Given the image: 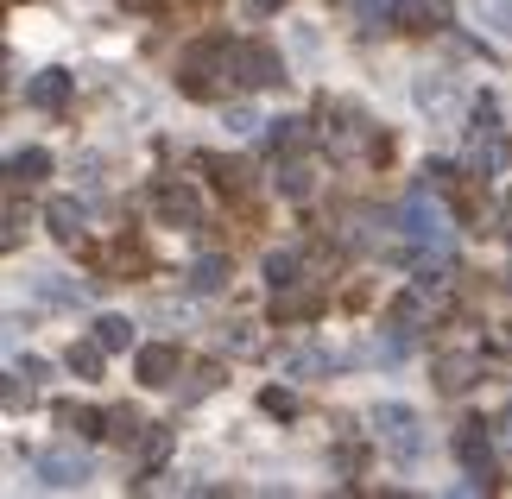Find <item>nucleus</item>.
Masks as SVG:
<instances>
[{"label": "nucleus", "mask_w": 512, "mask_h": 499, "mask_svg": "<svg viewBox=\"0 0 512 499\" xmlns=\"http://www.w3.org/2000/svg\"><path fill=\"white\" fill-rule=\"evenodd\" d=\"M456 462L468 474L462 493H487V487H494V436H487L481 417H468V424L456 430Z\"/></svg>", "instance_id": "nucleus-1"}, {"label": "nucleus", "mask_w": 512, "mask_h": 499, "mask_svg": "<svg viewBox=\"0 0 512 499\" xmlns=\"http://www.w3.org/2000/svg\"><path fill=\"white\" fill-rule=\"evenodd\" d=\"M215 70L234 76V45H196V51H184V64H177V89L196 95V102H209V95H215Z\"/></svg>", "instance_id": "nucleus-2"}, {"label": "nucleus", "mask_w": 512, "mask_h": 499, "mask_svg": "<svg viewBox=\"0 0 512 499\" xmlns=\"http://www.w3.org/2000/svg\"><path fill=\"white\" fill-rule=\"evenodd\" d=\"M234 83H247V89H279V83H285V64H279V51H272V45H260V38L234 45Z\"/></svg>", "instance_id": "nucleus-3"}, {"label": "nucleus", "mask_w": 512, "mask_h": 499, "mask_svg": "<svg viewBox=\"0 0 512 499\" xmlns=\"http://www.w3.org/2000/svg\"><path fill=\"white\" fill-rule=\"evenodd\" d=\"M373 424H380V443L399 455V462H418L424 443H418V411H411V405H380Z\"/></svg>", "instance_id": "nucleus-4"}, {"label": "nucleus", "mask_w": 512, "mask_h": 499, "mask_svg": "<svg viewBox=\"0 0 512 499\" xmlns=\"http://www.w3.org/2000/svg\"><path fill=\"white\" fill-rule=\"evenodd\" d=\"M430 316H437V291L430 285H418V278H411V285L392 297V310H386V323H392V335H411V329H424Z\"/></svg>", "instance_id": "nucleus-5"}, {"label": "nucleus", "mask_w": 512, "mask_h": 499, "mask_svg": "<svg viewBox=\"0 0 512 499\" xmlns=\"http://www.w3.org/2000/svg\"><path fill=\"white\" fill-rule=\"evenodd\" d=\"M177 367H184V354H177V342H146L140 354H133V379L140 386H177Z\"/></svg>", "instance_id": "nucleus-6"}, {"label": "nucleus", "mask_w": 512, "mask_h": 499, "mask_svg": "<svg viewBox=\"0 0 512 499\" xmlns=\"http://www.w3.org/2000/svg\"><path fill=\"white\" fill-rule=\"evenodd\" d=\"M386 19L399 32H449V0H386Z\"/></svg>", "instance_id": "nucleus-7"}, {"label": "nucleus", "mask_w": 512, "mask_h": 499, "mask_svg": "<svg viewBox=\"0 0 512 499\" xmlns=\"http://www.w3.org/2000/svg\"><path fill=\"white\" fill-rule=\"evenodd\" d=\"M38 481L57 487V493H64V487H83L89 481V462L76 449H51V455H38Z\"/></svg>", "instance_id": "nucleus-8"}, {"label": "nucleus", "mask_w": 512, "mask_h": 499, "mask_svg": "<svg viewBox=\"0 0 512 499\" xmlns=\"http://www.w3.org/2000/svg\"><path fill=\"white\" fill-rule=\"evenodd\" d=\"M424 196H430V190H418V196L399 209V228L411 234V241H430V247H437V241H443V209L424 203Z\"/></svg>", "instance_id": "nucleus-9"}, {"label": "nucleus", "mask_w": 512, "mask_h": 499, "mask_svg": "<svg viewBox=\"0 0 512 499\" xmlns=\"http://www.w3.org/2000/svg\"><path fill=\"white\" fill-rule=\"evenodd\" d=\"M83 222H89V215H83V203H76V196H51V203H45V228H51L64 247H83Z\"/></svg>", "instance_id": "nucleus-10"}, {"label": "nucleus", "mask_w": 512, "mask_h": 499, "mask_svg": "<svg viewBox=\"0 0 512 499\" xmlns=\"http://www.w3.org/2000/svg\"><path fill=\"white\" fill-rule=\"evenodd\" d=\"M70 89H76V76H70V70H38L32 83H26V102H32V108H45V114H57V108L70 102Z\"/></svg>", "instance_id": "nucleus-11"}, {"label": "nucleus", "mask_w": 512, "mask_h": 499, "mask_svg": "<svg viewBox=\"0 0 512 499\" xmlns=\"http://www.w3.org/2000/svg\"><path fill=\"white\" fill-rule=\"evenodd\" d=\"M317 310H323V297L304 291V278L285 285V291H272V323H298V316H317Z\"/></svg>", "instance_id": "nucleus-12"}, {"label": "nucleus", "mask_w": 512, "mask_h": 499, "mask_svg": "<svg viewBox=\"0 0 512 499\" xmlns=\"http://www.w3.org/2000/svg\"><path fill=\"white\" fill-rule=\"evenodd\" d=\"M57 424H64L70 436H89V443H95V436H108V411H95V405H70V398H64V405H57Z\"/></svg>", "instance_id": "nucleus-13"}, {"label": "nucleus", "mask_w": 512, "mask_h": 499, "mask_svg": "<svg viewBox=\"0 0 512 499\" xmlns=\"http://www.w3.org/2000/svg\"><path fill=\"white\" fill-rule=\"evenodd\" d=\"M171 443H177V430H171V424H146V430H140V468H146V474H159V468L171 462Z\"/></svg>", "instance_id": "nucleus-14"}, {"label": "nucleus", "mask_w": 512, "mask_h": 499, "mask_svg": "<svg viewBox=\"0 0 512 499\" xmlns=\"http://www.w3.org/2000/svg\"><path fill=\"white\" fill-rule=\"evenodd\" d=\"M475 373H481L475 354H437V379H443V392H468V386H475Z\"/></svg>", "instance_id": "nucleus-15"}, {"label": "nucleus", "mask_w": 512, "mask_h": 499, "mask_svg": "<svg viewBox=\"0 0 512 499\" xmlns=\"http://www.w3.org/2000/svg\"><path fill=\"white\" fill-rule=\"evenodd\" d=\"M222 285H228V253H203V259L190 266V291L209 297V291H222Z\"/></svg>", "instance_id": "nucleus-16"}, {"label": "nucleus", "mask_w": 512, "mask_h": 499, "mask_svg": "<svg viewBox=\"0 0 512 499\" xmlns=\"http://www.w3.org/2000/svg\"><path fill=\"white\" fill-rule=\"evenodd\" d=\"M45 171H51V152L45 146H26V152L7 158V177H13V184H38Z\"/></svg>", "instance_id": "nucleus-17"}, {"label": "nucleus", "mask_w": 512, "mask_h": 499, "mask_svg": "<svg viewBox=\"0 0 512 499\" xmlns=\"http://www.w3.org/2000/svg\"><path fill=\"white\" fill-rule=\"evenodd\" d=\"M159 215H165V222H184V228H190V222H196V196H190L184 184H165V190H159Z\"/></svg>", "instance_id": "nucleus-18"}, {"label": "nucleus", "mask_w": 512, "mask_h": 499, "mask_svg": "<svg viewBox=\"0 0 512 499\" xmlns=\"http://www.w3.org/2000/svg\"><path fill=\"white\" fill-rule=\"evenodd\" d=\"M266 146H272V158H279V152H298V146H304V121H298V114L266 121Z\"/></svg>", "instance_id": "nucleus-19"}, {"label": "nucleus", "mask_w": 512, "mask_h": 499, "mask_svg": "<svg viewBox=\"0 0 512 499\" xmlns=\"http://www.w3.org/2000/svg\"><path fill=\"white\" fill-rule=\"evenodd\" d=\"M203 171L215 177V190H222V196H241L247 190V171L234 165V158H203Z\"/></svg>", "instance_id": "nucleus-20"}, {"label": "nucleus", "mask_w": 512, "mask_h": 499, "mask_svg": "<svg viewBox=\"0 0 512 499\" xmlns=\"http://www.w3.org/2000/svg\"><path fill=\"white\" fill-rule=\"evenodd\" d=\"M310 177H317V171H310L304 158H285V165H279V177H272V184H279V196H310Z\"/></svg>", "instance_id": "nucleus-21"}, {"label": "nucleus", "mask_w": 512, "mask_h": 499, "mask_svg": "<svg viewBox=\"0 0 512 499\" xmlns=\"http://www.w3.org/2000/svg\"><path fill=\"white\" fill-rule=\"evenodd\" d=\"M102 361H108L102 342H70V373L76 379H95V373H102Z\"/></svg>", "instance_id": "nucleus-22"}, {"label": "nucleus", "mask_w": 512, "mask_h": 499, "mask_svg": "<svg viewBox=\"0 0 512 499\" xmlns=\"http://www.w3.org/2000/svg\"><path fill=\"white\" fill-rule=\"evenodd\" d=\"M424 190H437V196H456V190H462V171L449 165V158H430V165H424Z\"/></svg>", "instance_id": "nucleus-23"}, {"label": "nucleus", "mask_w": 512, "mask_h": 499, "mask_svg": "<svg viewBox=\"0 0 512 499\" xmlns=\"http://www.w3.org/2000/svg\"><path fill=\"white\" fill-rule=\"evenodd\" d=\"M95 342H102L108 354H121V348H133V323L127 316H102V323H95Z\"/></svg>", "instance_id": "nucleus-24"}, {"label": "nucleus", "mask_w": 512, "mask_h": 499, "mask_svg": "<svg viewBox=\"0 0 512 499\" xmlns=\"http://www.w3.org/2000/svg\"><path fill=\"white\" fill-rule=\"evenodd\" d=\"M266 285H272V291L298 285V253H266Z\"/></svg>", "instance_id": "nucleus-25"}, {"label": "nucleus", "mask_w": 512, "mask_h": 499, "mask_svg": "<svg viewBox=\"0 0 512 499\" xmlns=\"http://www.w3.org/2000/svg\"><path fill=\"white\" fill-rule=\"evenodd\" d=\"M260 411H266V417H298V392L266 386V392H260Z\"/></svg>", "instance_id": "nucleus-26"}, {"label": "nucleus", "mask_w": 512, "mask_h": 499, "mask_svg": "<svg viewBox=\"0 0 512 499\" xmlns=\"http://www.w3.org/2000/svg\"><path fill=\"white\" fill-rule=\"evenodd\" d=\"M140 411H108V436H114V443H140Z\"/></svg>", "instance_id": "nucleus-27"}, {"label": "nucleus", "mask_w": 512, "mask_h": 499, "mask_svg": "<svg viewBox=\"0 0 512 499\" xmlns=\"http://www.w3.org/2000/svg\"><path fill=\"white\" fill-rule=\"evenodd\" d=\"M0 398H7V411L32 405V379H26V373H7V386H0Z\"/></svg>", "instance_id": "nucleus-28"}, {"label": "nucleus", "mask_w": 512, "mask_h": 499, "mask_svg": "<svg viewBox=\"0 0 512 499\" xmlns=\"http://www.w3.org/2000/svg\"><path fill=\"white\" fill-rule=\"evenodd\" d=\"M228 127H234V133H253V127H266V121H260L253 108H228Z\"/></svg>", "instance_id": "nucleus-29"}, {"label": "nucleus", "mask_w": 512, "mask_h": 499, "mask_svg": "<svg viewBox=\"0 0 512 499\" xmlns=\"http://www.w3.org/2000/svg\"><path fill=\"white\" fill-rule=\"evenodd\" d=\"M215 379H222V373H215V367H203V373H196V379H190V398H203V392L215 386Z\"/></svg>", "instance_id": "nucleus-30"}, {"label": "nucleus", "mask_w": 512, "mask_h": 499, "mask_svg": "<svg viewBox=\"0 0 512 499\" xmlns=\"http://www.w3.org/2000/svg\"><path fill=\"white\" fill-rule=\"evenodd\" d=\"M13 373H26V379H45V361H38V354H26V361H13Z\"/></svg>", "instance_id": "nucleus-31"}, {"label": "nucleus", "mask_w": 512, "mask_h": 499, "mask_svg": "<svg viewBox=\"0 0 512 499\" xmlns=\"http://www.w3.org/2000/svg\"><path fill=\"white\" fill-rule=\"evenodd\" d=\"M127 7H159V0H127Z\"/></svg>", "instance_id": "nucleus-32"}, {"label": "nucleus", "mask_w": 512, "mask_h": 499, "mask_svg": "<svg viewBox=\"0 0 512 499\" xmlns=\"http://www.w3.org/2000/svg\"><path fill=\"white\" fill-rule=\"evenodd\" d=\"M506 222H512V196H506Z\"/></svg>", "instance_id": "nucleus-33"}, {"label": "nucleus", "mask_w": 512, "mask_h": 499, "mask_svg": "<svg viewBox=\"0 0 512 499\" xmlns=\"http://www.w3.org/2000/svg\"><path fill=\"white\" fill-rule=\"evenodd\" d=\"M260 7H279V0H260Z\"/></svg>", "instance_id": "nucleus-34"}]
</instances>
